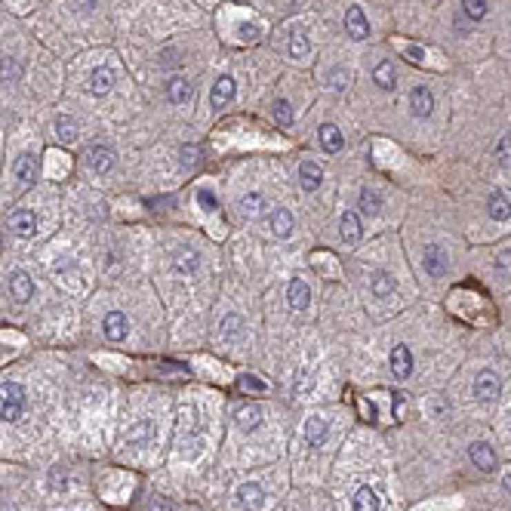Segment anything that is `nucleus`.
Here are the masks:
<instances>
[{"mask_svg":"<svg viewBox=\"0 0 511 511\" xmlns=\"http://www.w3.org/2000/svg\"><path fill=\"white\" fill-rule=\"evenodd\" d=\"M25 407V391L19 382H0V419L16 422Z\"/></svg>","mask_w":511,"mask_h":511,"instance_id":"f257e3e1","label":"nucleus"},{"mask_svg":"<svg viewBox=\"0 0 511 511\" xmlns=\"http://www.w3.org/2000/svg\"><path fill=\"white\" fill-rule=\"evenodd\" d=\"M499 391H502V382H499V376L493 373V370H483V373H477V379H474V397L481 403H493L496 397H499Z\"/></svg>","mask_w":511,"mask_h":511,"instance_id":"f03ea898","label":"nucleus"},{"mask_svg":"<svg viewBox=\"0 0 511 511\" xmlns=\"http://www.w3.org/2000/svg\"><path fill=\"white\" fill-rule=\"evenodd\" d=\"M86 167L92 172H108L114 167V151L105 148V145H90L86 148Z\"/></svg>","mask_w":511,"mask_h":511,"instance_id":"7ed1b4c3","label":"nucleus"},{"mask_svg":"<svg viewBox=\"0 0 511 511\" xmlns=\"http://www.w3.org/2000/svg\"><path fill=\"white\" fill-rule=\"evenodd\" d=\"M422 265H425L428 277H443L450 271V259H447V253H443V247H437V243H431V247L425 250Z\"/></svg>","mask_w":511,"mask_h":511,"instance_id":"20e7f679","label":"nucleus"},{"mask_svg":"<svg viewBox=\"0 0 511 511\" xmlns=\"http://www.w3.org/2000/svg\"><path fill=\"white\" fill-rule=\"evenodd\" d=\"M234 422H237L241 431H256L259 425H262V410H259V403H237Z\"/></svg>","mask_w":511,"mask_h":511,"instance_id":"39448f33","label":"nucleus"},{"mask_svg":"<svg viewBox=\"0 0 511 511\" xmlns=\"http://www.w3.org/2000/svg\"><path fill=\"white\" fill-rule=\"evenodd\" d=\"M234 92H237V83H234V77H219V81L213 83V90H210V105L213 108H225V105L234 99Z\"/></svg>","mask_w":511,"mask_h":511,"instance_id":"423d86ee","label":"nucleus"},{"mask_svg":"<svg viewBox=\"0 0 511 511\" xmlns=\"http://www.w3.org/2000/svg\"><path fill=\"white\" fill-rule=\"evenodd\" d=\"M327 437H330V425L321 416H308V419H305V443H308V447H323Z\"/></svg>","mask_w":511,"mask_h":511,"instance_id":"0eeeda50","label":"nucleus"},{"mask_svg":"<svg viewBox=\"0 0 511 511\" xmlns=\"http://www.w3.org/2000/svg\"><path fill=\"white\" fill-rule=\"evenodd\" d=\"M345 31H348L354 41H363V37L370 34V22H367L361 6H351V10L345 12Z\"/></svg>","mask_w":511,"mask_h":511,"instance_id":"6e6552de","label":"nucleus"},{"mask_svg":"<svg viewBox=\"0 0 511 511\" xmlns=\"http://www.w3.org/2000/svg\"><path fill=\"white\" fill-rule=\"evenodd\" d=\"M391 373H394L397 379H407V376L413 373V351H410L407 345H397V348L391 351Z\"/></svg>","mask_w":511,"mask_h":511,"instance_id":"1a4fd4ad","label":"nucleus"},{"mask_svg":"<svg viewBox=\"0 0 511 511\" xmlns=\"http://www.w3.org/2000/svg\"><path fill=\"white\" fill-rule=\"evenodd\" d=\"M268 231H271L274 237H290V234H293V213H290V210H283V207L271 210V216H268Z\"/></svg>","mask_w":511,"mask_h":511,"instance_id":"9d476101","label":"nucleus"},{"mask_svg":"<svg viewBox=\"0 0 511 511\" xmlns=\"http://www.w3.org/2000/svg\"><path fill=\"white\" fill-rule=\"evenodd\" d=\"M287 302H290V308H293V311H305V308H308V302H311V290H308V283H305L302 277H293V281H290Z\"/></svg>","mask_w":511,"mask_h":511,"instance_id":"9b49d317","label":"nucleus"},{"mask_svg":"<svg viewBox=\"0 0 511 511\" xmlns=\"http://www.w3.org/2000/svg\"><path fill=\"white\" fill-rule=\"evenodd\" d=\"M468 456H471V462H474L481 471H493L496 468V453H493V447H490V443H483V441L471 443Z\"/></svg>","mask_w":511,"mask_h":511,"instance_id":"f8f14e48","label":"nucleus"},{"mask_svg":"<svg viewBox=\"0 0 511 511\" xmlns=\"http://www.w3.org/2000/svg\"><path fill=\"white\" fill-rule=\"evenodd\" d=\"M410 108H413L416 117H428L431 111H434V96L428 92V86H416V90L410 92Z\"/></svg>","mask_w":511,"mask_h":511,"instance_id":"ddd939ff","label":"nucleus"},{"mask_svg":"<svg viewBox=\"0 0 511 511\" xmlns=\"http://www.w3.org/2000/svg\"><path fill=\"white\" fill-rule=\"evenodd\" d=\"M105 336H108L111 342H123L127 339V317L121 314V311H108V314H105Z\"/></svg>","mask_w":511,"mask_h":511,"instance_id":"4468645a","label":"nucleus"},{"mask_svg":"<svg viewBox=\"0 0 511 511\" xmlns=\"http://www.w3.org/2000/svg\"><path fill=\"white\" fill-rule=\"evenodd\" d=\"M111 90H114V71L102 65V68H96L90 74V92L92 96H108Z\"/></svg>","mask_w":511,"mask_h":511,"instance_id":"2eb2a0df","label":"nucleus"},{"mask_svg":"<svg viewBox=\"0 0 511 511\" xmlns=\"http://www.w3.org/2000/svg\"><path fill=\"white\" fill-rule=\"evenodd\" d=\"M10 228L16 231L19 237H31L37 231V219L31 210H16V213L10 216Z\"/></svg>","mask_w":511,"mask_h":511,"instance_id":"dca6fc26","label":"nucleus"},{"mask_svg":"<svg viewBox=\"0 0 511 511\" xmlns=\"http://www.w3.org/2000/svg\"><path fill=\"white\" fill-rule=\"evenodd\" d=\"M321 182H323V172H321V167H317L314 161H302V163H299V185H302L305 191H314Z\"/></svg>","mask_w":511,"mask_h":511,"instance_id":"f3484780","label":"nucleus"},{"mask_svg":"<svg viewBox=\"0 0 511 511\" xmlns=\"http://www.w3.org/2000/svg\"><path fill=\"white\" fill-rule=\"evenodd\" d=\"M237 499H241V505L247 508V511H256V508H262L265 493H262V487H259V483H241V490H237Z\"/></svg>","mask_w":511,"mask_h":511,"instance_id":"a211bd4d","label":"nucleus"},{"mask_svg":"<svg viewBox=\"0 0 511 511\" xmlns=\"http://www.w3.org/2000/svg\"><path fill=\"white\" fill-rule=\"evenodd\" d=\"M339 231H342V241H345V243H357V241L363 237L361 216H357V213H345L342 222H339Z\"/></svg>","mask_w":511,"mask_h":511,"instance_id":"6ab92c4d","label":"nucleus"},{"mask_svg":"<svg viewBox=\"0 0 511 511\" xmlns=\"http://www.w3.org/2000/svg\"><path fill=\"white\" fill-rule=\"evenodd\" d=\"M317 139H321V148L327 151V154H336V151H342V145H345L342 132L336 130L333 123H323L321 132H317Z\"/></svg>","mask_w":511,"mask_h":511,"instance_id":"aec40b11","label":"nucleus"},{"mask_svg":"<svg viewBox=\"0 0 511 511\" xmlns=\"http://www.w3.org/2000/svg\"><path fill=\"white\" fill-rule=\"evenodd\" d=\"M10 290H12V296H16V302H28V299L34 296V281H31L25 271H16L10 281Z\"/></svg>","mask_w":511,"mask_h":511,"instance_id":"412c9836","label":"nucleus"},{"mask_svg":"<svg viewBox=\"0 0 511 511\" xmlns=\"http://www.w3.org/2000/svg\"><path fill=\"white\" fill-rule=\"evenodd\" d=\"M487 213L493 222H505V219H511V203H508V197L502 194V191H496L493 197H490V203H487Z\"/></svg>","mask_w":511,"mask_h":511,"instance_id":"4be33fe9","label":"nucleus"},{"mask_svg":"<svg viewBox=\"0 0 511 511\" xmlns=\"http://www.w3.org/2000/svg\"><path fill=\"white\" fill-rule=\"evenodd\" d=\"M351 511H379V496H376L370 487H361V490L354 493Z\"/></svg>","mask_w":511,"mask_h":511,"instance_id":"5701e85b","label":"nucleus"},{"mask_svg":"<svg viewBox=\"0 0 511 511\" xmlns=\"http://www.w3.org/2000/svg\"><path fill=\"white\" fill-rule=\"evenodd\" d=\"M12 172H16V179L22 185H31V182H34V157H31V154H19L16 163H12Z\"/></svg>","mask_w":511,"mask_h":511,"instance_id":"b1692460","label":"nucleus"},{"mask_svg":"<svg viewBox=\"0 0 511 511\" xmlns=\"http://www.w3.org/2000/svg\"><path fill=\"white\" fill-rule=\"evenodd\" d=\"M167 96H170V102H172V105L188 102V99H191V83H188V81H182V77H172V81L167 83Z\"/></svg>","mask_w":511,"mask_h":511,"instance_id":"393cba45","label":"nucleus"},{"mask_svg":"<svg viewBox=\"0 0 511 511\" xmlns=\"http://www.w3.org/2000/svg\"><path fill=\"white\" fill-rule=\"evenodd\" d=\"M373 81L379 83L385 92H388V90H394V83H397L394 65H391V62H379V65H376V68H373Z\"/></svg>","mask_w":511,"mask_h":511,"instance_id":"a878e982","label":"nucleus"},{"mask_svg":"<svg viewBox=\"0 0 511 511\" xmlns=\"http://www.w3.org/2000/svg\"><path fill=\"white\" fill-rule=\"evenodd\" d=\"M287 50H290V56H293V59H305V56L311 52V41H308V34H305V31H293V34H290Z\"/></svg>","mask_w":511,"mask_h":511,"instance_id":"bb28decb","label":"nucleus"},{"mask_svg":"<svg viewBox=\"0 0 511 511\" xmlns=\"http://www.w3.org/2000/svg\"><path fill=\"white\" fill-rule=\"evenodd\" d=\"M77 132H81V130H77V121H74V117H68V114H59V117H56V136L62 139V142H74Z\"/></svg>","mask_w":511,"mask_h":511,"instance_id":"cd10ccee","label":"nucleus"},{"mask_svg":"<svg viewBox=\"0 0 511 511\" xmlns=\"http://www.w3.org/2000/svg\"><path fill=\"white\" fill-rule=\"evenodd\" d=\"M379 210H382V197L376 194L373 188H363L361 191V213L363 216H379Z\"/></svg>","mask_w":511,"mask_h":511,"instance_id":"c85d7f7f","label":"nucleus"},{"mask_svg":"<svg viewBox=\"0 0 511 511\" xmlns=\"http://www.w3.org/2000/svg\"><path fill=\"white\" fill-rule=\"evenodd\" d=\"M370 287H373L376 296H388L391 290H394V277H391L388 271H376V274H373V283H370Z\"/></svg>","mask_w":511,"mask_h":511,"instance_id":"c756f323","label":"nucleus"},{"mask_svg":"<svg viewBox=\"0 0 511 511\" xmlns=\"http://www.w3.org/2000/svg\"><path fill=\"white\" fill-rule=\"evenodd\" d=\"M262 194H256V191H250V194H243V201H241V210H243V216H259L262 213Z\"/></svg>","mask_w":511,"mask_h":511,"instance_id":"7c9ffc66","label":"nucleus"},{"mask_svg":"<svg viewBox=\"0 0 511 511\" xmlns=\"http://www.w3.org/2000/svg\"><path fill=\"white\" fill-rule=\"evenodd\" d=\"M241 327H243L241 314H228L222 321V339H237V336H241Z\"/></svg>","mask_w":511,"mask_h":511,"instance_id":"2f4dec72","label":"nucleus"},{"mask_svg":"<svg viewBox=\"0 0 511 511\" xmlns=\"http://www.w3.org/2000/svg\"><path fill=\"white\" fill-rule=\"evenodd\" d=\"M274 121L281 123V127H290V123H293V108H290L287 99H277L274 102Z\"/></svg>","mask_w":511,"mask_h":511,"instance_id":"473e14b6","label":"nucleus"},{"mask_svg":"<svg viewBox=\"0 0 511 511\" xmlns=\"http://www.w3.org/2000/svg\"><path fill=\"white\" fill-rule=\"evenodd\" d=\"M237 391H250V394H265V391H268V385L259 382L256 376H241V379H237Z\"/></svg>","mask_w":511,"mask_h":511,"instance_id":"72a5a7b5","label":"nucleus"},{"mask_svg":"<svg viewBox=\"0 0 511 511\" xmlns=\"http://www.w3.org/2000/svg\"><path fill=\"white\" fill-rule=\"evenodd\" d=\"M462 10H465L468 19H483L487 16V0H462Z\"/></svg>","mask_w":511,"mask_h":511,"instance_id":"f704fd0d","label":"nucleus"},{"mask_svg":"<svg viewBox=\"0 0 511 511\" xmlns=\"http://www.w3.org/2000/svg\"><path fill=\"white\" fill-rule=\"evenodd\" d=\"M197 265H201L197 253H179V259H176V268H179V271H194Z\"/></svg>","mask_w":511,"mask_h":511,"instance_id":"c9c22d12","label":"nucleus"},{"mask_svg":"<svg viewBox=\"0 0 511 511\" xmlns=\"http://www.w3.org/2000/svg\"><path fill=\"white\" fill-rule=\"evenodd\" d=\"M330 86L342 92L345 86H348V71H345V68H333V71H330Z\"/></svg>","mask_w":511,"mask_h":511,"instance_id":"e433bc0d","label":"nucleus"},{"mask_svg":"<svg viewBox=\"0 0 511 511\" xmlns=\"http://www.w3.org/2000/svg\"><path fill=\"white\" fill-rule=\"evenodd\" d=\"M496 154H499V161L505 163V167H511V136H502L499 145H496Z\"/></svg>","mask_w":511,"mask_h":511,"instance_id":"4c0bfd02","label":"nucleus"},{"mask_svg":"<svg viewBox=\"0 0 511 511\" xmlns=\"http://www.w3.org/2000/svg\"><path fill=\"white\" fill-rule=\"evenodd\" d=\"M197 203H201L203 213H216V194L213 191H201V194H197Z\"/></svg>","mask_w":511,"mask_h":511,"instance_id":"58836bf2","label":"nucleus"},{"mask_svg":"<svg viewBox=\"0 0 511 511\" xmlns=\"http://www.w3.org/2000/svg\"><path fill=\"white\" fill-rule=\"evenodd\" d=\"M19 74V65L12 62V59H3V65H0V81H6V77H16Z\"/></svg>","mask_w":511,"mask_h":511,"instance_id":"ea45409f","label":"nucleus"},{"mask_svg":"<svg viewBox=\"0 0 511 511\" xmlns=\"http://www.w3.org/2000/svg\"><path fill=\"white\" fill-rule=\"evenodd\" d=\"M237 31H241V37H243V41H253V37L259 34V28H256V25H250V22H243Z\"/></svg>","mask_w":511,"mask_h":511,"instance_id":"a19ab883","label":"nucleus"},{"mask_svg":"<svg viewBox=\"0 0 511 511\" xmlns=\"http://www.w3.org/2000/svg\"><path fill=\"white\" fill-rule=\"evenodd\" d=\"M176 62H179V59H176V50H163V52H161V65H163V68H172Z\"/></svg>","mask_w":511,"mask_h":511,"instance_id":"79ce46f5","label":"nucleus"},{"mask_svg":"<svg viewBox=\"0 0 511 511\" xmlns=\"http://www.w3.org/2000/svg\"><path fill=\"white\" fill-rule=\"evenodd\" d=\"M182 161L185 163H194L197 161V148H194V145H185V148H182Z\"/></svg>","mask_w":511,"mask_h":511,"instance_id":"37998d69","label":"nucleus"},{"mask_svg":"<svg viewBox=\"0 0 511 511\" xmlns=\"http://www.w3.org/2000/svg\"><path fill=\"white\" fill-rule=\"evenodd\" d=\"M407 56L413 59V62H422V50H419V46H407Z\"/></svg>","mask_w":511,"mask_h":511,"instance_id":"c03bdc74","label":"nucleus"},{"mask_svg":"<svg viewBox=\"0 0 511 511\" xmlns=\"http://www.w3.org/2000/svg\"><path fill=\"white\" fill-rule=\"evenodd\" d=\"M502 483H505V487H508V493H511V471H508V474H502Z\"/></svg>","mask_w":511,"mask_h":511,"instance_id":"a18cd8bd","label":"nucleus"}]
</instances>
